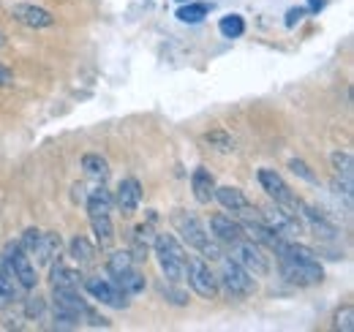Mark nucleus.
<instances>
[{
  "mask_svg": "<svg viewBox=\"0 0 354 332\" xmlns=\"http://www.w3.org/2000/svg\"><path fill=\"white\" fill-rule=\"evenodd\" d=\"M49 264H52L49 267V284H52V289H80L82 286V275L74 267H68L60 256L52 259Z\"/></svg>",
  "mask_w": 354,
  "mask_h": 332,
  "instance_id": "f3484780",
  "label": "nucleus"
},
{
  "mask_svg": "<svg viewBox=\"0 0 354 332\" xmlns=\"http://www.w3.org/2000/svg\"><path fill=\"white\" fill-rule=\"evenodd\" d=\"M180 3H185V0H180Z\"/></svg>",
  "mask_w": 354,
  "mask_h": 332,
  "instance_id": "ea45409f",
  "label": "nucleus"
},
{
  "mask_svg": "<svg viewBox=\"0 0 354 332\" xmlns=\"http://www.w3.org/2000/svg\"><path fill=\"white\" fill-rule=\"evenodd\" d=\"M259 185H262V191H265L275 205L289 208V210H297V202H300V199L292 194L289 183H286L275 169H259Z\"/></svg>",
  "mask_w": 354,
  "mask_h": 332,
  "instance_id": "f8f14e48",
  "label": "nucleus"
},
{
  "mask_svg": "<svg viewBox=\"0 0 354 332\" xmlns=\"http://www.w3.org/2000/svg\"><path fill=\"white\" fill-rule=\"evenodd\" d=\"M322 6V0H310V8H319Z\"/></svg>",
  "mask_w": 354,
  "mask_h": 332,
  "instance_id": "58836bf2",
  "label": "nucleus"
},
{
  "mask_svg": "<svg viewBox=\"0 0 354 332\" xmlns=\"http://www.w3.org/2000/svg\"><path fill=\"white\" fill-rule=\"evenodd\" d=\"M68 256H71L80 267H90V264L95 261V256H98V246H93L88 237H74V240L68 243Z\"/></svg>",
  "mask_w": 354,
  "mask_h": 332,
  "instance_id": "b1692460",
  "label": "nucleus"
},
{
  "mask_svg": "<svg viewBox=\"0 0 354 332\" xmlns=\"http://www.w3.org/2000/svg\"><path fill=\"white\" fill-rule=\"evenodd\" d=\"M11 17L17 19V22H22V25H28V28H52L55 25V17L41 8V6H33V3H17L14 8H11Z\"/></svg>",
  "mask_w": 354,
  "mask_h": 332,
  "instance_id": "4468645a",
  "label": "nucleus"
},
{
  "mask_svg": "<svg viewBox=\"0 0 354 332\" xmlns=\"http://www.w3.org/2000/svg\"><path fill=\"white\" fill-rule=\"evenodd\" d=\"M229 259L237 261L243 270H248L254 278H265L270 275V259L265 256L262 246H257L248 237H240L234 243H229Z\"/></svg>",
  "mask_w": 354,
  "mask_h": 332,
  "instance_id": "0eeeda50",
  "label": "nucleus"
},
{
  "mask_svg": "<svg viewBox=\"0 0 354 332\" xmlns=\"http://www.w3.org/2000/svg\"><path fill=\"white\" fill-rule=\"evenodd\" d=\"M161 294H164L169 302H175V305H185V302H188V294H185V291H180V289H175V284H172V281L161 284Z\"/></svg>",
  "mask_w": 354,
  "mask_h": 332,
  "instance_id": "72a5a7b5",
  "label": "nucleus"
},
{
  "mask_svg": "<svg viewBox=\"0 0 354 332\" xmlns=\"http://www.w3.org/2000/svg\"><path fill=\"white\" fill-rule=\"evenodd\" d=\"M60 250H63L60 234H55V232H41V237H39V243H36V248H33L36 264H49L52 259L60 256Z\"/></svg>",
  "mask_w": 354,
  "mask_h": 332,
  "instance_id": "4be33fe9",
  "label": "nucleus"
},
{
  "mask_svg": "<svg viewBox=\"0 0 354 332\" xmlns=\"http://www.w3.org/2000/svg\"><path fill=\"white\" fill-rule=\"evenodd\" d=\"M259 215H262V221H265L267 226H270L272 232H278L283 240H295V237L303 234V223H300V218H297L295 210L281 208V205L270 202L267 208L259 210Z\"/></svg>",
  "mask_w": 354,
  "mask_h": 332,
  "instance_id": "9d476101",
  "label": "nucleus"
},
{
  "mask_svg": "<svg viewBox=\"0 0 354 332\" xmlns=\"http://www.w3.org/2000/svg\"><path fill=\"white\" fill-rule=\"evenodd\" d=\"M0 42H3V39H0Z\"/></svg>",
  "mask_w": 354,
  "mask_h": 332,
  "instance_id": "a19ab883",
  "label": "nucleus"
},
{
  "mask_svg": "<svg viewBox=\"0 0 354 332\" xmlns=\"http://www.w3.org/2000/svg\"><path fill=\"white\" fill-rule=\"evenodd\" d=\"M183 281H188V286L196 291L199 297H205V299H216L218 297V278H216V273L210 270V264L202 259V256H188V261H185V278Z\"/></svg>",
  "mask_w": 354,
  "mask_h": 332,
  "instance_id": "1a4fd4ad",
  "label": "nucleus"
},
{
  "mask_svg": "<svg viewBox=\"0 0 354 332\" xmlns=\"http://www.w3.org/2000/svg\"><path fill=\"white\" fill-rule=\"evenodd\" d=\"M207 14H210V6H207V3H188V6H180V8H177L175 17L180 22L196 25V22H202Z\"/></svg>",
  "mask_w": 354,
  "mask_h": 332,
  "instance_id": "cd10ccee",
  "label": "nucleus"
},
{
  "mask_svg": "<svg viewBox=\"0 0 354 332\" xmlns=\"http://www.w3.org/2000/svg\"><path fill=\"white\" fill-rule=\"evenodd\" d=\"M205 142L207 145H213L216 150H221V153H232L234 150V139L232 136H226L223 131H213V133H207L205 136Z\"/></svg>",
  "mask_w": 354,
  "mask_h": 332,
  "instance_id": "2f4dec72",
  "label": "nucleus"
},
{
  "mask_svg": "<svg viewBox=\"0 0 354 332\" xmlns=\"http://www.w3.org/2000/svg\"><path fill=\"white\" fill-rule=\"evenodd\" d=\"M275 256H278L281 275L289 284H295V286H316V284L324 281V270L319 264V256L308 246L286 240L281 248L275 250Z\"/></svg>",
  "mask_w": 354,
  "mask_h": 332,
  "instance_id": "f257e3e1",
  "label": "nucleus"
},
{
  "mask_svg": "<svg viewBox=\"0 0 354 332\" xmlns=\"http://www.w3.org/2000/svg\"><path fill=\"white\" fill-rule=\"evenodd\" d=\"M82 319L88 322L90 327H95V330H98V327H104V330H109V327H112V322H109L106 316H101L98 311H93L90 305H88V308H85V313H82Z\"/></svg>",
  "mask_w": 354,
  "mask_h": 332,
  "instance_id": "f704fd0d",
  "label": "nucleus"
},
{
  "mask_svg": "<svg viewBox=\"0 0 354 332\" xmlns=\"http://www.w3.org/2000/svg\"><path fill=\"white\" fill-rule=\"evenodd\" d=\"M156 215H150V221L147 223H139L136 229H133V243H131V253L136 261H145L147 259V250L153 248V243H156Z\"/></svg>",
  "mask_w": 354,
  "mask_h": 332,
  "instance_id": "6ab92c4d",
  "label": "nucleus"
},
{
  "mask_svg": "<svg viewBox=\"0 0 354 332\" xmlns=\"http://www.w3.org/2000/svg\"><path fill=\"white\" fill-rule=\"evenodd\" d=\"M297 210H300V215L306 218V223H308V229L316 234V237H322V240H338V226L322 212V210L310 208L308 202H297Z\"/></svg>",
  "mask_w": 354,
  "mask_h": 332,
  "instance_id": "ddd939ff",
  "label": "nucleus"
},
{
  "mask_svg": "<svg viewBox=\"0 0 354 332\" xmlns=\"http://www.w3.org/2000/svg\"><path fill=\"white\" fill-rule=\"evenodd\" d=\"M306 11H308V8H292V11H289V14H286V25H289V28H292V25H295V22H300V19H303V14H306Z\"/></svg>",
  "mask_w": 354,
  "mask_h": 332,
  "instance_id": "e433bc0d",
  "label": "nucleus"
},
{
  "mask_svg": "<svg viewBox=\"0 0 354 332\" xmlns=\"http://www.w3.org/2000/svg\"><path fill=\"white\" fill-rule=\"evenodd\" d=\"M11 82H14V74L0 63V87H6V84H11Z\"/></svg>",
  "mask_w": 354,
  "mask_h": 332,
  "instance_id": "4c0bfd02",
  "label": "nucleus"
},
{
  "mask_svg": "<svg viewBox=\"0 0 354 332\" xmlns=\"http://www.w3.org/2000/svg\"><path fill=\"white\" fill-rule=\"evenodd\" d=\"M22 286H19V281L14 278V273L3 264V259H0V308H8V305H14L17 299H19V294H22Z\"/></svg>",
  "mask_w": 354,
  "mask_h": 332,
  "instance_id": "5701e85b",
  "label": "nucleus"
},
{
  "mask_svg": "<svg viewBox=\"0 0 354 332\" xmlns=\"http://www.w3.org/2000/svg\"><path fill=\"white\" fill-rule=\"evenodd\" d=\"M210 232H213V240H218L223 246H229V243L245 237L240 221H237L234 215H226V212H216V215L210 218Z\"/></svg>",
  "mask_w": 354,
  "mask_h": 332,
  "instance_id": "2eb2a0df",
  "label": "nucleus"
},
{
  "mask_svg": "<svg viewBox=\"0 0 354 332\" xmlns=\"http://www.w3.org/2000/svg\"><path fill=\"white\" fill-rule=\"evenodd\" d=\"M335 330H344V332H352L354 330V308L352 305H344L335 311Z\"/></svg>",
  "mask_w": 354,
  "mask_h": 332,
  "instance_id": "7c9ffc66",
  "label": "nucleus"
},
{
  "mask_svg": "<svg viewBox=\"0 0 354 332\" xmlns=\"http://www.w3.org/2000/svg\"><path fill=\"white\" fill-rule=\"evenodd\" d=\"M218 30H221L223 39H240L245 33V19L240 14H229V17H221L218 22Z\"/></svg>",
  "mask_w": 354,
  "mask_h": 332,
  "instance_id": "c85d7f7f",
  "label": "nucleus"
},
{
  "mask_svg": "<svg viewBox=\"0 0 354 332\" xmlns=\"http://www.w3.org/2000/svg\"><path fill=\"white\" fill-rule=\"evenodd\" d=\"M82 169H85V174H88L90 180H95V183H106V177H109V164L98 153L82 156Z\"/></svg>",
  "mask_w": 354,
  "mask_h": 332,
  "instance_id": "a878e982",
  "label": "nucleus"
},
{
  "mask_svg": "<svg viewBox=\"0 0 354 332\" xmlns=\"http://www.w3.org/2000/svg\"><path fill=\"white\" fill-rule=\"evenodd\" d=\"M213 199H216L226 212H232V215H240V212H245V210L251 208L248 196H245L240 188H234V185H216Z\"/></svg>",
  "mask_w": 354,
  "mask_h": 332,
  "instance_id": "a211bd4d",
  "label": "nucleus"
},
{
  "mask_svg": "<svg viewBox=\"0 0 354 332\" xmlns=\"http://www.w3.org/2000/svg\"><path fill=\"white\" fill-rule=\"evenodd\" d=\"M90 229L95 234V246L101 250H109L115 243V226L109 212H90Z\"/></svg>",
  "mask_w": 354,
  "mask_h": 332,
  "instance_id": "412c9836",
  "label": "nucleus"
},
{
  "mask_svg": "<svg viewBox=\"0 0 354 332\" xmlns=\"http://www.w3.org/2000/svg\"><path fill=\"white\" fill-rule=\"evenodd\" d=\"M191 191H194V199L199 205H210L213 202V194H216V177L210 174V169L205 166H196L194 174H191Z\"/></svg>",
  "mask_w": 354,
  "mask_h": 332,
  "instance_id": "aec40b11",
  "label": "nucleus"
},
{
  "mask_svg": "<svg viewBox=\"0 0 354 332\" xmlns=\"http://www.w3.org/2000/svg\"><path fill=\"white\" fill-rule=\"evenodd\" d=\"M218 261H221V270L216 275L218 278V289H223L229 297H237V299H245V297H251L257 291V278L248 270H243L229 256H221Z\"/></svg>",
  "mask_w": 354,
  "mask_h": 332,
  "instance_id": "423d86ee",
  "label": "nucleus"
},
{
  "mask_svg": "<svg viewBox=\"0 0 354 332\" xmlns=\"http://www.w3.org/2000/svg\"><path fill=\"white\" fill-rule=\"evenodd\" d=\"M82 286L88 291L93 299H98L101 305H106V308H115V311H126L129 308V294L120 289L112 278H85L82 281Z\"/></svg>",
  "mask_w": 354,
  "mask_h": 332,
  "instance_id": "9b49d317",
  "label": "nucleus"
},
{
  "mask_svg": "<svg viewBox=\"0 0 354 332\" xmlns=\"http://www.w3.org/2000/svg\"><path fill=\"white\" fill-rule=\"evenodd\" d=\"M142 202V185L136 177H123L120 185H118V194H115V205L123 215H133L139 210Z\"/></svg>",
  "mask_w": 354,
  "mask_h": 332,
  "instance_id": "dca6fc26",
  "label": "nucleus"
},
{
  "mask_svg": "<svg viewBox=\"0 0 354 332\" xmlns=\"http://www.w3.org/2000/svg\"><path fill=\"white\" fill-rule=\"evenodd\" d=\"M3 264L14 273V278L19 281V286L25 291H30V289H36V264L30 261V253L22 248L19 243H6V248H3Z\"/></svg>",
  "mask_w": 354,
  "mask_h": 332,
  "instance_id": "6e6552de",
  "label": "nucleus"
},
{
  "mask_svg": "<svg viewBox=\"0 0 354 332\" xmlns=\"http://www.w3.org/2000/svg\"><path fill=\"white\" fill-rule=\"evenodd\" d=\"M153 250H156V259H158V267H161L164 278L172 281V284H183L185 261H188L183 243L177 240L175 234H156Z\"/></svg>",
  "mask_w": 354,
  "mask_h": 332,
  "instance_id": "39448f33",
  "label": "nucleus"
},
{
  "mask_svg": "<svg viewBox=\"0 0 354 332\" xmlns=\"http://www.w3.org/2000/svg\"><path fill=\"white\" fill-rule=\"evenodd\" d=\"M46 313V299L36 291V294H30V297H25V319H30V322H41Z\"/></svg>",
  "mask_w": 354,
  "mask_h": 332,
  "instance_id": "c756f323",
  "label": "nucleus"
},
{
  "mask_svg": "<svg viewBox=\"0 0 354 332\" xmlns=\"http://www.w3.org/2000/svg\"><path fill=\"white\" fill-rule=\"evenodd\" d=\"M85 205H88V212H112V208H115V196L104 188V183H98V188H93V191L88 194Z\"/></svg>",
  "mask_w": 354,
  "mask_h": 332,
  "instance_id": "393cba45",
  "label": "nucleus"
},
{
  "mask_svg": "<svg viewBox=\"0 0 354 332\" xmlns=\"http://www.w3.org/2000/svg\"><path fill=\"white\" fill-rule=\"evenodd\" d=\"M106 273H109V278L126 291L129 297L142 294L145 286H147L142 270L136 267V259H133L129 250H115V253H109V259H106Z\"/></svg>",
  "mask_w": 354,
  "mask_h": 332,
  "instance_id": "20e7f679",
  "label": "nucleus"
},
{
  "mask_svg": "<svg viewBox=\"0 0 354 332\" xmlns=\"http://www.w3.org/2000/svg\"><path fill=\"white\" fill-rule=\"evenodd\" d=\"M172 226H175V232L180 234V240H183L188 248L196 250L205 261H218L223 256L218 240H213V234L205 229V223H202L194 212L177 210L175 215H172Z\"/></svg>",
  "mask_w": 354,
  "mask_h": 332,
  "instance_id": "f03ea898",
  "label": "nucleus"
},
{
  "mask_svg": "<svg viewBox=\"0 0 354 332\" xmlns=\"http://www.w3.org/2000/svg\"><path fill=\"white\" fill-rule=\"evenodd\" d=\"M289 169H292L297 177H303L306 183H310V185H316V183H319V177L310 172V166L306 164V161H300V158H292V161H289Z\"/></svg>",
  "mask_w": 354,
  "mask_h": 332,
  "instance_id": "473e14b6",
  "label": "nucleus"
},
{
  "mask_svg": "<svg viewBox=\"0 0 354 332\" xmlns=\"http://www.w3.org/2000/svg\"><path fill=\"white\" fill-rule=\"evenodd\" d=\"M88 302L82 299L80 289H52V322L55 330H77L82 324Z\"/></svg>",
  "mask_w": 354,
  "mask_h": 332,
  "instance_id": "7ed1b4c3",
  "label": "nucleus"
},
{
  "mask_svg": "<svg viewBox=\"0 0 354 332\" xmlns=\"http://www.w3.org/2000/svg\"><path fill=\"white\" fill-rule=\"evenodd\" d=\"M39 237H41V229L30 226V229H25V232H22V237H19V246L28 250V253H33L36 243H39Z\"/></svg>",
  "mask_w": 354,
  "mask_h": 332,
  "instance_id": "c9c22d12",
  "label": "nucleus"
},
{
  "mask_svg": "<svg viewBox=\"0 0 354 332\" xmlns=\"http://www.w3.org/2000/svg\"><path fill=\"white\" fill-rule=\"evenodd\" d=\"M333 169H335V177L341 180V183H349L352 185V177H354V158L349 150H335L333 153Z\"/></svg>",
  "mask_w": 354,
  "mask_h": 332,
  "instance_id": "bb28decb",
  "label": "nucleus"
}]
</instances>
